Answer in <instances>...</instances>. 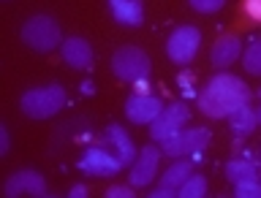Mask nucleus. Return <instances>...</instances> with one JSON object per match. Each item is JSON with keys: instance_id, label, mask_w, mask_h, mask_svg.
Returning <instances> with one entry per match:
<instances>
[{"instance_id": "obj_26", "label": "nucleus", "mask_w": 261, "mask_h": 198, "mask_svg": "<svg viewBox=\"0 0 261 198\" xmlns=\"http://www.w3.org/2000/svg\"><path fill=\"white\" fill-rule=\"evenodd\" d=\"M87 193H90V190H87V185H73L68 195H71V198H85Z\"/></svg>"}, {"instance_id": "obj_10", "label": "nucleus", "mask_w": 261, "mask_h": 198, "mask_svg": "<svg viewBox=\"0 0 261 198\" xmlns=\"http://www.w3.org/2000/svg\"><path fill=\"white\" fill-rule=\"evenodd\" d=\"M161 155L163 150H158V147L147 144L142 152L136 155L134 166H130V179L128 182L134 187H147L155 179V174H158V163H161Z\"/></svg>"}, {"instance_id": "obj_16", "label": "nucleus", "mask_w": 261, "mask_h": 198, "mask_svg": "<svg viewBox=\"0 0 261 198\" xmlns=\"http://www.w3.org/2000/svg\"><path fill=\"white\" fill-rule=\"evenodd\" d=\"M191 174H193L191 160H179V158H174V163H171V166L163 171V177H158V182H161V187H171V190H179V185H182Z\"/></svg>"}, {"instance_id": "obj_25", "label": "nucleus", "mask_w": 261, "mask_h": 198, "mask_svg": "<svg viewBox=\"0 0 261 198\" xmlns=\"http://www.w3.org/2000/svg\"><path fill=\"white\" fill-rule=\"evenodd\" d=\"M177 190H171V187H158V190H152L150 198H174Z\"/></svg>"}, {"instance_id": "obj_6", "label": "nucleus", "mask_w": 261, "mask_h": 198, "mask_svg": "<svg viewBox=\"0 0 261 198\" xmlns=\"http://www.w3.org/2000/svg\"><path fill=\"white\" fill-rule=\"evenodd\" d=\"M212 133L207 128H191V130H179L174 133L171 138L161 144L163 155H169V158H182V155H193V158H199V152L204 147L210 144Z\"/></svg>"}, {"instance_id": "obj_8", "label": "nucleus", "mask_w": 261, "mask_h": 198, "mask_svg": "<svg viewBox=\"0 0 261 198\" xmlns=\"http://www.w3.org/2000/svg\"><path fill=\"white\" fill-rule=\"evenodd\" d=\"M79 168L90 177H114L122 168V160L117 158V152L101 150V147H93L79 158Z\"/></svg>"}, {"instance_id": "obj_31", "label": "nucleus", "mask_w": 261, "mask_h": 198, "mask_svg": "<svg viewBox=\"0 0 261 198\" xmlns=\"http://www.w3.org/2000/svg\"><path fill=\"white\" fill-rule=\"evenodd\" d=\"M258 95H261V90H258Z\"/></svg>"}, {"instance_id": "obj_21", "label": "nucleus", "mask_w": 261, "mask_h": 198, "mask_svg": "<svg viewBox=\"0 0 261 198\" xmlns=\"http://www.w3.org/2000/svg\"><path fill=\"white\" fill-rule=\"evenodd\" d=\"M234 195L237 198H261V182L258 179H242V182H234Z\"/></svg>"}, {"instance_id": "obj_18", "label": "nucleus", "mask_w": 261, "mask_h": 198, "mask_svg": "<svg viewBox=\"0 0 261 198\" xmlns=\"http://www.w3.org/2000/svg\"><path fill=\"white\" fill-rule=\"evenodd\" d=\"M228 122H231L234 133H250V130L258 125V114L245 103V106H240V109H234L228 114Z\"/></svg>"}, {"instance_id": "obj_4", "label": "nucleus", "mask_w": 261, "mask_h": 198, "mask_svg": "<svg viewBox=\"0 0 261 198\" xmlns=\"http://www.w3.org/2000/svg\"><path fill=\"white\" fill-rule=\"evenodd\" d=\"M112 71L120 81H130L134 84V81L147 79V73H150V57H147L144 49L125 44L112 54Z\"/></svg>"}, {"instance_id": "obj_22", "label": "nucleus", "mask_w": 261, "mask_h": 198, "mask_svg": "<svg viewBox=\"0 0 261 198\" xmlns=\"http://www.w3.org/2000/svg\"><path fill=\"white\" fill-rule=\"evenodd\" d=\"M196 11H201V14H215L220 11V8L226 6V0H188Z\"/></svg>"}, {"instance_id": "obj_30", "label": "nucleus", "mask_w": 261, "mask_h": 198, "mask_svg": "<svg viewBox=\"0 0 261 198\" xmlns=\"http://www.w3.org/2000/svg\"><path fill=\"white\" fill-rule=\"evenodd\" d=\"M258 182H261V168H258Z\"/></svg>"}, {"instance_id": "obj_17", "label": "nucleus", "mask_w": 261, "mask_h": 198, "mask_svg": "<svg viewBox=\"0 0 261 198\" xmlns=\"http://www.w3.org/2000/svg\"><path fill=\"white\" fill-rule=\"evenodd\" d=\"M226 177L231 182H242V179H258V166L248 158H234L226 163Z\"/></svg>"}, {"instance_id": "obj_3", "label": "nucleus", "mask_w": 261, "mask_h": 198, "mask_svg": "<svg viewBox=\"0 0 261 198\" xmlns=\"http://www.w3.org/2000/svg\"><path fill=\"white\" fill-rule=\"evenodd\" d=\"M22 41L28 44L33 52H52V49L63 46V33L52 16L46 14H36L22 24Z\"/></svg>"}, {"instance_id": "obj_11", "label": "nucleus", "mask_w": 261, "mask_h": 198, "mask_svg": "<svg viewBox=\"0 0 261 198\" xmlns=\"http://www.w3.org/2000/svg\"><path fill=\"white\" fill-rule=\"evenodd\" d=\"M3 193L8 198H16V195H22V193H30V195H38L41 198V195H46V182H44V177H41L38 171L22 168V171H16V174L8 177Z\"/></svg>"}, {"instance_id": "obj_20", "label": "nucleus", "mask_w": 261, "mask_h": 198, "mask_svg": "<svg viewBox=\"0 0 261 198\" xmlns=\"http://www.w3.org/2000/svg\"><path fill=\"white\" fill-rule=\"evenodd\" d=\"M242 65L248 73H253V76H261V38H256L242 52Z\"/></svg>"}, {"instance_id": "obj_19", "label": "nucleus", "mask_w": 261, "mask_h": 198, "mask_svg": "<svg viewBox=\"0 0 261 198\" xmlns=\"http://www.w3.org/2000/svg\"><path fill=\"white\" fill-rule=\"evenodd\" d=\"M177 195L179 198H204V195H207V179L199 177V174H196V177L191 174L182 185H179Z\"/></svg>"}, {"instance_id": "obj_23", "label": "nucleus", "mask_w": 261, "mask_h": 198, "mask_svg": "<svg viewBox=\"0 0 261 198\" xmlns=\"http://www.w3.org/2000/svg\"><path fill=\"white\" fill-rule=\"evenodd\" d=\"M106 198H134V185H114L106 190Z\"/></svg>"}, {"instance_id": "obj_2", "label": "nucleus", "mask_w": 261, "mask_h": 198, "mask_svg": "<svg viewBox=\"0 0 261 198\" xmlns=\"http://www.w3.org/2000/svg\"><path fill=\"white\" fill-rule=\"evenodd\" d=\"M68 103V95H65V87L60 84H46V87H33L22 95V111L28 114L30 120H49L55 117L63 106Z\"/></svg>"}, {"instance_id": "obj_24", "label": "nucleus", "mask_w": 261, "mask_h": 198, "mask_svg": "<svg viewBox=\"0 0 261 198\" xmlns=\"http://www.w3.org/2000/svg\"><path fill=\"white\" fill-rule=\"evenodd\" d=\"M242 8H245V14H248L253 22H261V0H245Z\"/></svg>"}, {"instance_id": "obj_7", "label": "nucleus", "mask_w": 261, "mask_h": 198, "mask_svg": "<svg viewBox=\"0 0 261 198\" xmlns=\"http://www.w3.org/2000/svg\"><path fill=\"white\" fill-rule=\"evenodd\" d=\"M191 120V109L182 103V101H177V103H171V106H163V111L155 117L150 125H152V138L155 142H166V138H171L174 133H179V130L185 128V122Z\"/></svg>"}, {"instance_id": "obj_12", "label": "nucleus", "mask_w": 261, "mask_h": 198, "mask_svg": "<svg viewBox=\"0 0 261 198\" xmlns=\"http://www.w3.org/2000/svg\"><path fill=\"white\" fill-rule=\"evenodd\" d=\"M60 54H63V60L68 63L71 68H76V71H90V68L95 65L93 46H90L85 38H79V36L65 38L63 46H60Z\"/></svg>"}, {"instance_id": "obj_13", "label": "nucleus", "mask_w": 261, "mask_h": 198, "mask_svg": "<svg viewBox=\"0 0 261 198\" xmlns=\"http://www.w3.org/2000/svg\"><path fill=\"white\" fill-rule=\"evenodd\" d=\"M112 16L125 27H139L144 22V6L142 0H109Z\"/></svg>"}, {"instance_id": "obj_9", "label": "nucleus", "mask_w": 261, "mask_h": 198, "mask_svg": "<svg viewBox=\"0 0 261 198\" xmlns=\"http://www.w3.org/2000/svg\"><path fill=\"white\" fill-rule=\"evenodd\" d=\"M163 111V101L150 93H136L125 101V117L136 125H150V122Z\"/></svg>"}, {"instance_id": "obj_5", "label": "nucleus", "mask_w": 261, "mask_h": 198, "mask_svg": "<svg viewBox=\"0 0 261 198\" xmlns=\"http://www.w3.org/2000/svg\"><path fill=\"white\" fill-rule=\"evenodd\" d=\"M199 46H201L199 27H193V24H182V27H177L169 36L166 54H169V60H174L177 65H188L196 54H199Z\"/></svg>"}, {"instance_id": "obj_27", "label": "nucleus", "mask_w": 261, "mask_h": 198, "mask_svg": "<svg viewBox=\"0 0 261 198\" xmlns=\"http://www.w3.org/2000/svg\"><path fill=\"white\" fill-rule=\"evenodd\" d=\"M8 144H11L8 142V130L0 128V152H8Z\"/></svg>"}, {"instance_id": "obj_1", "label": "nucleus", "mask_w": 261, "mask_h": 198, "mask_svg": "<svg viewBox=\"0 0 261 198\" xmlns=\"http://www.w3.org/2000/svg\"><path fill=\"white\" fill-rule=\"evenodd\" d=\"M250 87L245 84L240 76H231V73H218L207 81V87L199 93L196 103H199V111L204 117H212V120H220V117H228L234 109L250 103Z\"/></svg>"}, {"instance_id": "obj_29", "label": "nucleus", "mask_w": 261, "mask_h": 198, "mask_svg": "<svg viewBox=\"0 0 261 198\" xmlns=\"http://www.w3.org/2000/svg\"><path fill=\"white\" fill-rule=\"evenodd\" d=\"M256 114H258V122H261V109H258V111H256Z\"/></svg>"}, {"instance_id": "obj_15", "label": "nucleus", "mask_w": 261, "mask_h": 198, "mask_svg": "<svg viewBox=\"0 0 261 198\" xmlns=\"http://www.w3.org/2000/svg\"><path fill=\"white\" fill-rule=\"evenodd\" d=\"M106 136H109V144L114 147V152H117V158L122 160V166H130V160H136V150H134L130 136L120 125H109Z\"/></svg>"}, {"instance_id": "obj_14", "label": "nucleus", "mask_w": 261, "mask_h": 198, "mask_svg": "<svg viewBox=\"0 0 261 198\" xmlns=\"http://www.w3.org/2000/svg\"><path fill=\"white\" fill-rule=\"evenodd\" d=\"M240 54H242L240 38L237 36H223V38L215 41V46H212V52H210V60H212L215 68H228Z\"/></svg>"}, {"instance_id": "obj_28", "label": "nucleus", "mask_w": 261, "mask_h": 198, "mask_svg": "<svg viewBox=\"0 0 261 198\" xmlns=\"http://www.w3.org/2000/svg\"><path fill=\"white\" fill-rule=\"evenodd\" d=\"M82 93H85V95H93V84H90V81H85V84H82Z\"/></svg>"}]
</instances>
